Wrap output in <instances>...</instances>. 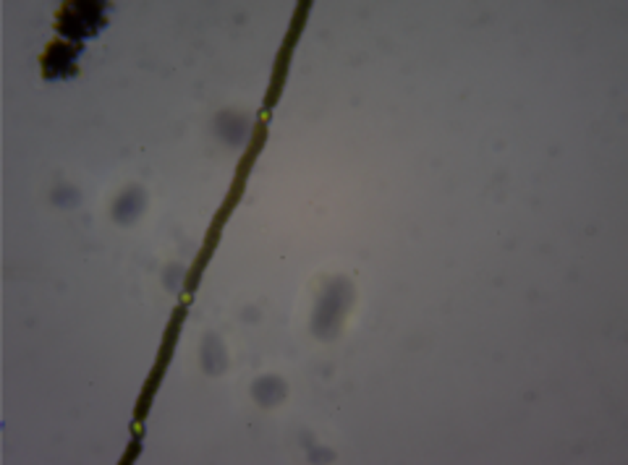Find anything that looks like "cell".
<instances>
[{"instance_id": "2", "label": "cell", "mask_w": 628, "mask_h": 465, "mask_svg": "<svg viewBox=\"0 0 628 465\" xmlns=\"http://www.w3.org/2000/svg\"><path fill=\"white\" fill-rule=\"evenodd\" d=\"M74 58H76V50H74V48L56 45L53 50L48 52L45 74H48L50 79H56V76H68V74L74 71Z\"/></svg>"}, {"instance_id": "1", "label": "cell", "mask_w": 628, "mask_h": 465, "mask_svg": "<svg viewBox=\"0 0 628 465\" xmlns=\"http://www.w3.org/2000/svg\"><path fill=\"white\" fill-rule=\"evenodd\" d=\"M103 24V8L100 3H76L71 5L63 19H60V32H66L68 37H89L100 29Z\"/></svg>"}]
</instances>
